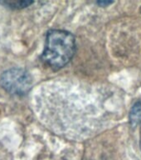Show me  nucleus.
<instances>
[{
	"label": "nucleus",
	"mask_w": 141,
	"mask_h": 160,
	"mask_svg": "<svg viewBox=\"0 0 141 160\" xmlns=\"http://www.w3.org/2000/svg\"><path fill=\"white\" fill-rule=\"evenodd\" d=\"M113 2H110V1H98L96 3L101 7H107L110 4H112Z\"/></svg>",
	"instance_id": "nucleus-5"
},
{
	"label": "nucleus",
	"mask_w": 141,
	"mask_h": 160,
	"mask_svg": "<svg viewBox=\"0 0 141 160\" xmlns=\"http://www.w3.org/2000/svg\"><path fill=\"white\" fill-rule=\"evenodd\" d=\"M129 119L132 127H135L141 122V100L132 106L129 112Z\"/></svg>",
	"instance_id": "nucleus-3"
},
{
	"label": "nucleus",
	"mask_w": 141,
	"mask_h": 160,
	"mask_svg": "<svg viewBox=\"0 0 141 160\" xmlns=\"http://www.w3.org/2000/svg\"><path fill=\"white\" fill-rule=\"evenodd\" d=\"M2 88L12 94H24L29 90L32 79L27 71L11 68L4 72L0 79Z\"/></svg>",
	"instance_id": "nucleus-2"
},
{
	"label": "nucleus",
	"mask_w": 141,
	"mask_h": 160,
	"mask_svg": "<svg viewBox=\"0 0 141 160\" xmlns=\"http://www.w3.org/2000/svg\"><path fill=\"white\" fill-rule=\"evenodd\" d=\"M33 1H27V0H20V1H1L0 3L2 5H6L7 7L11 8H14V9H21V8H24L31 4L33 3Z\"/></svg>",
	"instance_id": "nucleus-4"
},
{
	"label": "nucleus",
	"mask_w": 141,
	"mask_h": 160,
	"mask_svg": "<svg viewBox=\"0 0 141 160\" xmlns=\"http://www.w3.org/2000/svg\"><path fill=\"white\" fill-rule=\"evenodd\" d=\"M76 38L66 30L48 31L42 60L54 70L65 67L76 52Z\"/></svg>",
	"instance_id": "nucleus-1"
}]
</instances>
